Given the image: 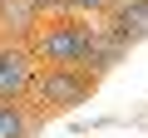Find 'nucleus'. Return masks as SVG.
<instances>
[{"label": "nucleus", "instance_id": "f257e3e1", "mask_svg": "<svg viewBox=\"0 0 148 138\" xmlns=\"http://www.w3.org/2000/svg\"><path fill=\"white\" fill-rule=\"evenodd\" d=\"M99 94V74L89 64H40V74L30 84V104L40 109V118H59L69 109H79Z\"/></svg>", "mask_w": 148, "mask_h": 138}, {"label": "nucleus", "instance_id": "f03ea898", "mask_svg": "<svg viewBox=\"0 0 148 138\" xmlns=\"http://www.w3.org/2000/svg\"><path fill=\"white\" fill-rule=\"evenodd\" d=\"M99 40V20L89 15H64V20H45L30 35V49L40 64H84L89 49Z\"/></svg>", "mask_w": 148, "mask_h": 138}, {"label": "nucleus", "instance_id": "7ed1b4c3", "mask_svg": "<svg viewBox=\"0 0 148 138\" xmlns=\"http://www.w3.org/2000/svg\"><path fill=\"white\" fill-rule=\"evenodd\" d=\"M40 74V59L30 40H5L0 35V99H30V84Z\"/></svg>", "mask_w": 148, "mask_h": 138}, {"label": "nucleus", "instance_id": "20e7f679", "mask_svg": "<svg viewBox=\"0 0 148 138\" xmlns=\"http://www.w3.org/2000/svg\"><path fill=\"white\" fill-rule=\"evenodd\" d=\"M45 118L30 99H0V138H40Z\"/></svg>", "mask_w": 148, "mask_h": 138}, {"label": "nucleus", "instance_id": "39448f33", "mask_svg": "<svg viewBox=\"0 0 148 138\" xmlns=\"http://www.w3.org/2000/svg\"><path fill=\"white\" fill-rule=\"evenodd\" d=\"M104 30H114V35H119V40H128V44L148 40V0H128V5H114V10L104 15Z\"/></svg>", "mask_w": 148, "mask_h": 138}, {"label": "nucleus", "instance_id": "423d86ee", "mask_svg": "<svg viewBox=\"0 0 148 138\" xmlns=\"http://www.w3.org/2000/svg\"><path fill=\"white\" fill-rule=\"evenodd\" d=\"M45 25V15L35 10V0H5L0 5V35L5 40H30Z\"/></svg>", "mask_w": 148, "mask_h": 138}, {"label": "nucleus", "instance_id": "0eeeda50", "mask_svg": "<svg viewBox=\"0 0 148 138\" xmlns=\"http://www.w3.org/2000/svg\"><path fill=\"white\" fill-rule=\"evenodd\" d=\"M128 49H133V44H128V40H119L114 30H104V20H99V40H94V49H89V59H84V64L104 79V74H114V69L128 59Z\"/></svg>", "mask_w": 148, "mask_h": 138}, {"label": "nucleus", "instance_id": "6e6552de", "mask_svg": "<svg viewBox=\"0 0 148 138\" xmlns=\"http://www.w3.org/2000/svg\"><path fill=\"white\" fill-rule=\"evenodd\" d=\"M35 10L45 20H64V15H74V0H35Z\"/></svg>", "mask_w": 148, "mask_h": 138}, {"label": "nucleus", "instance_id": "1a4fd4ad", "mask_svg": "<svg viewBox=\"0 0 148 138\" xmlns=\"http://www.w3.org/2000/svg\"><path fill=\"white\" fill-rule=\"evenodd\" d=\"M114 10V0H74V15H89V20H104Z\"/></svg>", "mask_w": 148, "mask_h": 138}, {"label": "nucleus", "instance_id": "9d476101", "mask_svg": "<svg viewBox=\"0 0 148 138\" xmlns=\"http://www.w3.org/2000/svg\"><path fill=\"white\" fill-rule=\"evenodd\" d=\"M114 5H128V0H114Z\"/></svg>", "mask_w": 148, "mask_h": 138}, {"label": "nucleus", "instance_id": "9b49d317", "mask_svg": "<svg viewBox=\"0 0 148 138\" xmlns=\"http://www.w3.org/2000/svg\"><path fill=\"white\" fill-rule=\"evenodd\" d=\"M0 5H5V0H0Z\"/></svg>", "mask_w": 148, "mask_h": 138}]
</instances>
